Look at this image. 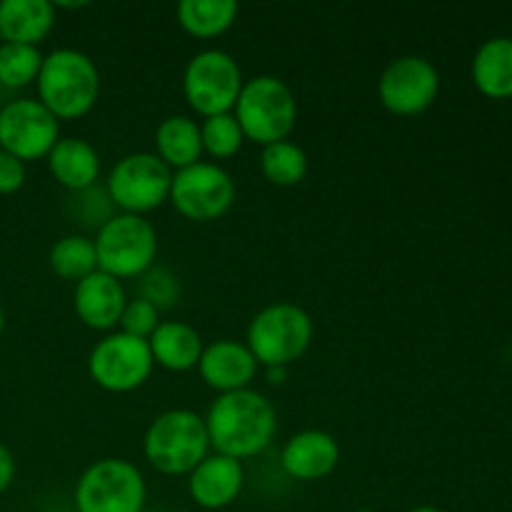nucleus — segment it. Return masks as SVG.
I'll use <instances>...</instances> for the list:
<instances>
[{
    "instance_id": "6",
    "label": "nucleus",
    "mask_w": 512,
    "mask_h": 512,
    "mask_svg": "<svg viewBox=\"0 0 512 512\" xmlns=\"http://www.w3.org/2000/svg\"><path fill=\"white\" fill-rule=\"evenodd\" d=\"M98 270L113 275L120 283L143 278L158 255V233L143 215L115 213L95 235Z\"/></svg>"
},
{
    "instance_id": "27",
    "label": "nucleus",
    "mask_w": 512,
    "mask_h": 512,
    "mask_svg": "<svg viewBox=\"0 0 512 512\" xmlns=\"http://www.w3.org/2000/svg\"><path fill=\"white\" fill-rule=\"evenodd\" d=\"M200 138H203V153H208L215 160L233 158L245 145L243 128L233 113L205 118L200 125Z\"/></svg>"
},
{
    "instance_id": "28",
    "label": "nucleus",
    "mask_w": 512,
    "mask_h": 512,
    "mask_svg": "<svg viewBox=\"0 0 512 512\" xmlns=\"http://www.w3.org/2000/svg\"><path fill=\"white\" fill-rule=\"evenodd\" d=\"M73 208L80 223L98 230L115 215L113 200H110L108 190L100 188V185H93V188L73 193Z\"/></svg>"
},
{
    "instance_id": "15",
    "label": "nucleus",
    "mask_w": 512,
    "mask_h": 512,
    "mask_svg": "<svg viewBox=\"0 0 512 512\" xmlns=\"http://www.w3.org/2000/svg\"><path fill=\"white\" fill-rule=\"evenodd\" d=\"M258 368V360L253 358L248 345L238 343V340H215V343L205 345L198 363L200 378L220 395L250 388Z\"/></svg>"
},
{
    "instance_id": "2",
    "label": "nucleus",
    "mask_w": 512,
    "mask_h": 512,
    "mask_svg": "<svg viewBox=\"0 0 512 512\" xmlns=\"http://www.w3.org/2000/svg\"><path fill=\"white\" fill-rule=\"evenodd\" d=\"M38 100L60 120H78L95 108L100 73L93 60L75 48H58L40 65Z\"/></svg>"
},
{
    "instance_id": "16",
    "label": "nucleus",
    "mask_w": 512,
    "mask_h": 512,
    "mask_svg": "<svg viewBox=\"0 0 512 512\" xmlns=\"http://www.w3.org/2000/svg\"><path fill=\"white\" fill-rule=\"evenodd\" d=\"M245 485V468L240 460L210 453L188 475V493L195 505L205 510H223L240 498Z\"/></svg>"
},
{
    "instance_id": "19",
    "label": "nucleus",
    "mask_w": 512,
    "mask_h": 512,
    "mask_svg": "<svg viewBox=\"0 0 512 512\" xmlns=\"http://www.w3.org/2000/svg\"><path fill=\"white\" fill-rule=\"evenodd\" d=\"M55 25V8L48 0H0V40L13 45L43 43Z\"/></svg>"
},
{
    "instance_id": "11",
    "label": "nucleus",
    "mask_w": 512,
    "mask_h": 512,
    "mask_svg": "<svg viewBox=\"0 0 512 512\" xmlns=\"http://www.w3.org/2000/svg\"><path fill=\"white\" fill-rule=\"evenodd\" d=\"M153 368L148 340L133 338L120 330L98 340L88 355L90 378L108 393H133L148 383Z\"/></svg>"
},
{
    "instance_id": "8",
    "label": "nucleus",
    "mask_w": 512,
    "mask_h": 512,
    "mask_svg": "<svg viewBox=\"0 0 512 512\" xmlns=\"http://www.w3.org/2000/svg\"><path fill=\"white\" fill-rule=\"evenodd\" d=\"M245 78L238 60L218 48L193 55L183 73V95L200 118L233 113Z\"/></svg>"
},
{
    "instance_id": "35",
    "label": "nucleus",
    "mask_w": 512,
    "mask_h": 512,
    "mask_svg": "<svg viewBox=\"0 0 512 512\" xmlns=\"http://www.w3.org/2000/svg\"><path fill=\"white\" fill-rule=\"evenodd\" d=\"M3 330H5V313L3 308H0V338H3Z\"/></svg>"
},
{
    "instance_id": "30",
    "label": "nucleus",
    "mask_w": 512,
    "mask_h": 512,
    "mask_svg": "<svg viewBox=\"0 0 512 512\" xmlns=\"http://www.w3.org/2000/svg\"><path fill=\"white\" fill-rule=\"evenodd\" d=\"M178 278H175L170 270L165 268H150L143 275V285H140V298L153 303L155 308H170L173 303H178Z\"/></svg>"
},
{
    "instance_id": "34",
    "label": "nucleus",
    "mask_w": 512,
    "mask_h": 512,
    "mask_svg": "<svg viewBox=\"0 0 512 512\" xmlns=\"http://www.w3.org/2000/svg\"><path fill=\"white\" fill-rule=\"evenodd\" d=\"M408 512H445V510L435 508V505H420V508H413V510H408Z\"/></svg>"
},
{
    "instance_id": "32",
    "label": "nucleus",
    "mask_w": 512,
    "mask_h": 512,
    "mask_svg": "<svg viewBox=\"0 0 512 512\" xmlns=\"http://www.w3.org/2000/svg\"><path fill=\"white\" fill-rule=\"evenodd\" d=\"M15 480V458L3 443H0V495L10 488Z\"/></svg>"
},
{
    "instance_id": "4",
    "label": "nucleus",
    "mask_w": 512,
    "mask_h": 512,
    "mask_svg": "<svg viewBox=\"0 0 512 512\" xmlns=\"http://www.w3.org/2000/svg\"><path fill=\"white\" fill-rule=\"evenodd\" d=\"M245 140L273 145L288 140L298 123V100L290 85L275 75H255L245 80L233 110Z\"/></svg>"
},
{
    "instance_id": "20",
    "label": "nucleus",
    "mask_w": 512,
    "mask_h": 512,
    "mask_svg": "<svg viewBox=\"0 0 512 512\" xmlns=\"http://www.w3.org/2000/svg\"><path fill=\"white\" fill-rule=\"evenodd\" d=\"M48 170L65 190L80 193L100 178V158L98 150L83 138H60L55 148L48 153Z\"/></svg>"
},
{
    "instance_id": "23",
    "label": "nucleus",
    "mask_w": 512,
    "mask_h": 512,
    "mask_svg": "<svg viewBox=\"0 0 512 512\" xmlns=\"http://www.w3.org/2000/svg\"><path fill=\"white\" fill-rule=\"evenodd\" d=\"M235 18H238V3L233 0H183L178 5L180 28L200 40L228 33Z\"/></svg>"
},
{
    "instance_id": "22",
    "label": "nucleus",
    "mask_w": 512,
    "mask_h": 512,
    "mask_svg": "<svg viewBox=\"0 0 512 512\" xmlns=\"http://www.w3.org/2000/svg\"><path fill=\"white\" fill-rule=\"evenodd\" d=\"M473 83L485 98H512V38H493L475 53Z\"/></svg>"
},
{
    "instance_id": "10",
    "label": "nucleus",
    "mask_w": 512,
    "mask_h": 512,
    "mask_svg": "<svg viewBox=\"0 0 512 512\" xmlns=\"http://www.w3.org/2000/svg\"><path fill=\"white\" fill-rule=\"evenodd\" d=\"M168 200L183 218L195 223H213L233 208L235 183L228 170L200 160L190 168L175 170Z\"/></svg>"
},
{
    "instance_id": "12",
    "label": "nucleus",
    "mask_w": 512,
    "mask_h": 512,
    "mask_svg": "<svg viewBox=\"0 0 512 512\" xmlns=\"http://www.w3.org/2000/svg\"><path fill=\"white\" fill-rule=\"evenodd\" d=\"M58 140V118L40 100L20 98L0 110V150L23 163L48 158Z\"/></svg>"
},
{
    "instance_id": "13",
    "label": "nucleus",
    "mask_w": 512,
    "mask_h": 512,
    "mask_svg": "<svg viewBox=\"0 0 512 512\" xmlns=\"http://www.w3.org/2000/svg\"><path fill=\"white\" fill-rule=\"evenodd\" d=\"M440 73L428 58L403 55L383 70L378 95L385 110L393 115H420L438 100Z\"/></svg>"
},
{
    "instance_id": "24",
    "label": "nucleus",
    "mask_w": 512,
    "mask_h": 512,
    "mask_svg": "<svg viewBox=\"0 0 512 512\" xmlns=\"http://www.w3.org/2000/svg\"><path fill=\"white\" fill-rule=\"evenodd\" d=\"M260 170L268 183L278 188H293L303 183L308 175V155L293 140H280V143L265 145L260 153Z\"/></svg>"
},
{
    "instance_id": "9",
    "label": "nucleus",
    "mask_w": 512,
    "mask_h": 512,
    "mask_svg": "<svg viewBox=\"0 0 512 512\" xmlns=\"http://www.w3.org/2000/svg\"><path fill=\"white\" fill-rule=\"evenodd\" d=\"M173 170L155 153H130L113 165L108 175L110 200L120 213L145 215L168 203Z\"/></svg>"
},
{
    "instance_id": "1",
    "label": "nucleus",
    "mask_w": 512,
    "mask_h": 512,
    "mask_svg": "<svg viewBox=\"0 0 512 512\" xmlns=\"http://www.w3.org/2000/svg\"><path fill=\"white\" fill-rule=\"evenodd\" d=\"M205 428L215 453L243 463L270 448L278 430V413L258 390H235L215 398L205 415Z\"/></svg>"
},
{
    "instance_id": "7",
    "label": "nucleus",
    "mask_w": 512,
    "mask_h": 512,
    "mask_svg": "<svg viewBox=\"0 0 512 512\" xmlns=\"http://www.w3.org/2000/svg\"><path fill=\"white\" fill-rule=\"evenodd\" d=\"M73 500L78 512H145L148 485L130 460L103 458L83 470Z\"/></svg>"
},
{
    "instance_id": "3",
    "label": "nucleus",
    "mask_w": 512,
    "mask_h": 512,
    "mask_svg": "<svg viewBox=\"0 0 512 512\" xmlns=\"http://www.w3.org/2000/svg\"><path fill=\"white\" fill-rule=\"evenodd\" d=\"M143 455L158 473L190 475L210 455L205 418L188 408L165 410L145 430Z\"/></svg>"
},
{
    "instance_id": "25",
    "label": "nucleus",
    "mask_w": 512,
    "mask_h": 512,
    "mask_svg": "<svg viewBox=\"0 0 512 512\" xmlns=\"http://www.w3.org/2000/svg\"><path fill=\"white\" fill-rule=\"evenodd\" d=\"M48 263L55 275L65 280L80 283L90 273L98 270V255H95V243L85 235H65L50 248Z\"/></svg>"
},
{
    "instance_id": "33",
    "label": "nucleus",
    "mask_w": 512,
    "mask_h": 512,
    "mask_svg": "<svg viewBox=\"0 0 512 512\" xmlns=\"http://www.w3.org/2000/svg\"><path fill=\"white\" fill-rule=\"evenodd\" d=\"M268 370V383L283 385L285 378H288V368H265Z\"/></svg>"
},
{
    "instance_id": "36",
    "label": "nucleus",
    "mask_w": 512,
    "mask_h": 512,
    "mask_svg": "<svg viewBox=\"0 0 512 512\" xmlns=\"http://www.w3.org/2000/svg\"><path fill=\"white\" fill-rule=\"evenodd\" d=\"M355 512H375V510H370V508H360V510H355Z\"/></svg>"
},
{
    "instance_id": "5",
    "label": "nucleus",
    "mask_w": 512,
    "mask_h": 512,
    "mask_svg": "<svg viewBox=\"0 0 512 512\" xmlns=\"http://www.w3.org/2000/svg\"><path fill=\"white\" fill-rule=\"evenodd\" d=\"M313 335V320L300 305L273 303L250 320L245 345L263 368H290L308 353Z\"/></svg>"
},
{
    "instance_id": "26",
    "label": "nucleus",
    "mask_w": 512,
    "mask_h": 512,
    "mask_svg": "<svg viewBox=\"0 0 512 512\" xmlns=\"http://www.w3.org/2000/svg\"><path fill=\"white\" fill-rule=\"evenodd\" d=\"M45 55L33 45H0V85L5 88H25L35 83Z\"/></svg>"
},
{
    "instance_id": "21",
    "label": "nucleus",
    "mask_w": 512,
    "mask_h": 512,
    "mask_svg": "<svg viewBox=\"0 0 512 512\" xmlns=\"http://www.w3.org/2000/svg\"><path fill=\"white\" fill-rule=\"evenodd\" d=\"M155 155L173 173L200 163V158H203L200 125L190 115H170V118H165L155 130Z\"/></svg>"
},
{
    "instance_id": "14",
    "label": "nucleus",
    "mask_w": 512,
    "mask_h": 512,
    "mask_svg": "<svg viewBox=\"0 0 512 512\" xmlns=\"http://www.w3.org/2000/svg\"><path fill=\"white\" fill-rule=\"evenodd\" d=\"M125 303H128V295H125L123 283L103 270H95L88 278L75 283L73 308L85 328L113 333L120 325Z\"/></svg>"
},
{
    "instance_id": "31",
    "label": "nucleus",
    "mask_w": 512,
    "mask_h": 512,
    "mask_svg": "<svg viewBox=\"0 0 512 512\" xmlns=\"http://www.w3.org/2000/svg\"><path fill=\"white\" fill-rule=\"evenodd\" d=\"M25 178H28V170L23 160L0 150V195L18 193L25 185Z\"/></svg>"
},
{
    "instance_id": "17",
    "label": "nucleus",
    "mask_w": 512,
    "mask_h": 512,
    "mask_svg": "<svg viewBox=\"0 0 512 512\" xmlns=\"http://www.w3.org/2000/svg\"><path fill=\"white\" fill-rule=\"evenodd\" d=\"M340 463V445L325 430H303L295 433L285 443L280 453V465L285 473L300 483H315L323 480L338 468Z\"/></svg>"
},
{
    "instance_id": "29",
    "label": "nucleus",
    "mask_w": 512,
    "mask_h": 512,
    "mask_svg": "<svg viewBox=\"0 0 512 512\" xmlns=\"http://www.w3.org/2000/svg\"><path fill=\"white\" fill-rule=\"evenodd\" d=\"M160 325V310L143 298H135L125 303L120 315V333H128L133 338L148 340Z\"/></svg>"
},
{
    "instance_id": "18",
    "label": "nucleus",
    "mask_w": 512,
    "mask_h": 512,
    "mask_svg": "<svg viewBox=\"0 0 512 512\" xmlns=\"http://www.w3.org/2000/svg\"><path fill=\"white\" fill-rule=\"evenodd\" d=\"M153 363L170 373H185L198 368L203 355V338L198 330L180 320H160L155 333L148 338Z\"/></svg>"
}]
</instances>
